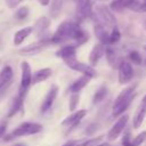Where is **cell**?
Segmentation results:
<instances>
[{
    "label": "cell",
    "instance_id": "cell-28",
    "mask_svg": "<svg viewBox=\"0 0 146 146\" xmlns=\"http://www.w3.org/2000/svg\"><path fill=\"white\" fill-rule=\"evenodd\" d=\"M120 39H121L120 30L117 29V26H114V27L112 29V32L110 33V44H114V43H116Z\"/></svg>",
    "mask_w": 146,
    "mask_h": 146
},
{
    "label": "cell",
    "instance_id": "cell-42",
    "mask_svg": "<svg viewBox=\"0 0 146 146\" xmlns=\"http://www.w3.org/2000/svg\"><path fill=\"white\" fill-rule=\"evenodd\" d=\"M143 1H144V2H145V3H146V0H143Z\"/></svg>",
    "mask_w": 146,
    "mask_h": 146
},
{
    "label": "cell",
    "instance_id": "cell-11",
    "mask_svg": "<svg viewBox=\"0 0 146 146\" xmlns=\"http://www.w3.org/2000/svg\"><path fill=\"white\" fill-rule=\"evenodd\" d=\"M117 70H119V82L121 84H125L132 79L133 68H132V65L129 62L123 60Z\"/></svg>",
    "mask_w": 146,
    "mask_h": 146
},
{
    "label": "cell",
    "instance_id": "cell-44",
    "mask_svg": "<svg viewBox=\"0 0 146 146\" xmlns=\"http://www.w3.org/2000/svg\"><path fill=\"white\" fill-rule=\"evenodd\" d=\"M108 146H111V145H108Z\"/></svg>",
    "mask_w": 146,
    "mask_h": 146
},
{
    "label": "cell",
    "instance_id": "cell-37",
    "mask_svg": "<svg viewBox=\"0 0 146 146\" xmlns=\"http://www.w3.org/2000/svg\"><path fill=\"white\" fill-rule=\"evenodd\" d=\"M97 146H108V144L105 143V144H99V145H97Z\"/></svg>",
    "mask_w": 146,
    "mask_h": 146
},
{
    "label": "cell",
    "instance_id": "cell-17",
    "mask_svg": "<svg viewBox=\"0 0 146 146\" xmlns=\"http://www.w3.org/2000/svg\"><path fill=\"white\" fill-rule=\"evenodd\" d=\"M51 74H52V70L50 67H43V68L35 71L32 76V84H36V83L46 81Z\"/></svg>",
    "mask_w": 146,
    "mask_h": 146
},
{
    "label": "cell",
    "instance_id": "cell-14",
    "mask_svg": "<svg viewBox=\"0 0 146 146\" xmlns=\"http://www.w3.org/2000/svg\"><path fill=\"white\" fill-rule=\"evenodd\" d=\"M105 54V48L103 43H97L94 46V48L91 49L90 54H89V63L91 66L97 65V63L100 60V58L104 56Z\"/></svg>",
    "mask_w": 146,
    "mask_h": 146
},
{
    "label": "cell",
    "instance_id": "cell-20",
    "mask_svg": "<svg viewBox=\"0 0 146 146\" xmlns=\"http://www.w3.org/2000/svg\"><path fill=\"white\" fill-rule=\"evenodd\" d=\"M33 32V26H26L23 27L21 30H18L15 34H14V44L15 46H19L24 42V40Z\"/></svg>",
    "mask_w": 146,
    "mask_h": 146
},
{
    "label": "cell",
    "instance_id": "cell-9",
    "mask_svg": "<svg viewBox=\"0 0 146 146\" xmlns=\"http://www.w3.org/2000/svg\"><path fill=\"white\" fill-rule=\"evenodd\" d=\"M58 91H59L58 86L57 84H51V87L49 88V90H48V92H47V95H46V97H44V99L41 104V107H40L41 113H46L52 107V105H54V103L57 98Z\"/></svg>",
    "mask_w": 146,
    "mask_h": 146
},
{
    "label": "cell",
    "instance_id": "cell-18",
    "mask_svg": "<svg viewBox=\"0 0 146 146\" xmlns=\"http://www.w3.org/2000/svg\"><path fill=\"white\" fill-rule=\"evenodd\" d=\"M75 55H76V46H73V44L64 46L56 51V56L60 57L63 60L73 58V57H75Z\"/></svg>",
    "mask_w": 146,
    "mask_h": 146
},
{
    "label": "cell",
    "instance_id": "cell-19",
    "mask_svg": "<svg viewBox=\"0 0 146 146\" xmlns=\"http://www.w3.org/2000/svg\"><path fill=\"white\" fill-rule=\"evenodd\" d=\"M90 79H91V78H89V76H87V75H81L80 78H78V79L70 86L68 91H70L71 94L80 92V91L88 84V82H89Z\"/></svg>",
    "mask_w": 146,
    "mask_h": 146
},
{
    "label": "cell",
    "instance_id": "cell-29",
    "mask_svg": "<svg viewBox=\"0 0 146 146\" xmlns=\"http://www.w3.org/2000/svg\"><path fill=\"white\" fill-rule=\"evenodd\" d=\"M145 140H146V130L141 131L139 135H137V137H135V139L131 143V146H140Z\"/></svg>",
    "mask_w": 146,
    "mask_h": 146
},
{
    "label": "cell",
    "instance_id": "cell-24",
    "mask_svg": "<svg viewBox=\"0 0 146 146\" xmlns=\"http://www.w3.org/2000/svg\"><path fill=\"white\" fill-rule=\"evenodd\" d=\"M107 87L105 86V84H103L96 92H95V95H94V98H92V103L94 104H98V103H100V102H103L104 100V98L107 96Z\"/></svg>",
    "mask_w": 146,
    "mask_h": 146
},
{
    "label": "cell",
    "instance_id": "cell-1",
    "mask_svg": "<svg viewBox=\"0 0 146 146\" xmlns=\"http://www.w3.org/2000/svg\"><path fill=\"white\" fill-rule=\"evenodd\" d=\"M66 40H74L76 46L87 42L88 34L80 27V23L73 21H63L54 35L50 38L51 43H62Z\"/></svg>",
    "mask_w": 146,
    "mask_h": 146
},
{
    "label": "cell",
    "instance_id": "cell-15",
    "mask_svg": "<svg viewBox=\"0 0 146 146\" xmlns=\"http://www.w3.org/2000/svg\"><path fill=\"white\" fill-rule=\"evenodd\" d=\"M49 26H50V19L46 16H41L35 21L34 26H33V31L35 32V34L42 35L49 29Z\"/></svg>",
    "mask_w": 146,
    "mask_h": 146
},
{
    "label": "cell",
    "instance_id": "cell-33",
    "mask_svg": "<svg viewBox=\"0 0 146 146\" xmlns=\"http://www.w3.org/2000/svg\"><path fill=\"white\" fill-rule=\"evenodd\" d=\"M97 129H98V124H97V123H91V124L87 128V130H86V135L90 136V135H92Z\"/></svg>",
    "mask_w": 146,
    "mask_h": 146
},
{
    "label": "cell",
    "instance_id": "cell-16",
    "mask_svg": "<svg viewBox=\"0 0 146 146\" xmlns=\"http://www.w3.org/2000/svg\"><path fill=\"white\" fill-rule=\"evenodd\" d=\"M94 32L96 38L100 41V43L103 44H110V34L107 33V31L105 30L104 25L100 23H96L94 26Z\"/></svg>",
    "mask_w": 146,
    "mask_h": 146
},
{
    "label": "cell",
    "instance_id": "cell-27",
    "mask_svg": "<svg viewBox=\"0 0 146 146\" xmlns=\"http://www.w3.org/2000/svg\"><path fill=\"white\" fill-rule=\"evenodd\" d=\"M29 7H25V6H23V7H19L16 11H15V14H14V17H15V19H17V21H23V19H25L27 16H29Z\"/></svg>",
    "mask_w": 146,
    "mask_h": 146
},
{
    "label": "cell",
    "instance_id": "cell-2",
    "mask_svg": "<svg viewBox=\"0 0 146 146\" xmlns=\"http://www.w3.org/2000/svg\"><path fill=\"white\" fill-rule=\"evenodd\" d=\"M42 130V124L38 122H23L21 123L17 128H15L8 136H6L3 139L10 140L16 137H23V136H29V135H35Z\"/></svg>",
    "mask_w": 146,
    "mask_h": 146
},
{
    "label": "cell",
    "instance_id": "cell-31",
    "mask_svg": "<svg viewBox=\"0 0 146 146\" xmlns=\"http://www.w3.org/2000/svg\"><path fill=\"white\" fill-rule=\"evenodd\" d=\"M121 143H122V145H123V146H131V143H132V140H131L130 131H127V132L123 135Z\"/></svg>",
    "mask_w": 146,
    "mask_h": 146
},
{
    "label": "cell",
    "instance_id": "cell-30",
    "mask_svg": "<svg viewBox=\"0 0 146 146\" xmlns=\"http://www.w3.org/2000/svg\"><path fill=\"white\" fill-rule=\"evenodd\" d=\"M129 59H130L133 64H137V65H140V64H141V56H140L139 52L136 51V50H133V51H131V52L129 54Z\"/></svg>",
    "mask_w": 146,
    "mask_h": 146
},
{
    "label": "cell",
    "instance_id": "cell-26",
    "mask_svg": "<svg viewBox=\"0 0 146 146\" xmlns=\"http://www.w3.org/2000/svg\"><path fill=\"white\" fill-rule=\"evenodd\" d=\"M79 100H80V95L79 92L76 94H71L70 96V100H68V110L71 112H75L78 105H79Z\"/></svg>",
    "mask_w": 146,
    "mask_h": 146
},
{
    "label": "cell",
    "instance_id": "cell-10",
    "mask_svg": "<svg viewBox=\"0 0 146 146\" xmlns=\"http://www.w3.org/2000/svg\"><path fill=\"white\" fill-rule=\"evenodd\" d=\"M86 115H87V111H86V110L75 111V112H73V114H71L70 116H67L66 119H64V120L60 122V124L64 125V127H68L70 130H72V129H74V128L82 121V119H83Z\"/></svg>",
    "mask_w": 146,
    "mask_h": 146
},
{
    "label": "cell",
    "instance_id": "cell-38",
    "mask_svg": "<svg viewBox=\"0 0 146 146\" xmlns=\"http://www.w3.org/2000/svg\"><path fill=\"white\" fill-rule=\"evenodd\" d=\"M143 103H146V95H145L144 98H143Z\"/></svg>",
    "mask_w": 146,
    "mask_h": 146
},
{
    "label": "cell",
    "instance_id": "cell-22",
    "mask_svg": "<svg viewBox=\"0 0 146 146\" xmlns=\"http://www.w3.org/2000/svg\"><path fill=\"white\" fill-rule=\"evenodd\" d=\"M24 99H25V98H22L19 95H17V96L15 97V99L13 100L11 107H10L8 114H7L8 117H13V116L16 115L19 111L23 110V103H24Z\"/></svg>",
    "mask_w": 146,
    "mask_h": 146
},
{
    "label": "cell",
    "instance_id": "cell-8",
    "mask_svg": "<svg viewBox=\"0 0 146 146\" xmlns=\"http://www.w3.org/2000/svg\"><path fill=\"white\" fill-rule=\"evenodd\" d=\"M128 120H129V116L128 115H121L117 119V121L113 124V127L110 129V131L107 133V139L111 140V141L117 139V137L124 130V128H125V125L128 123Z\"/></svg>",
    "mask_w": 146,
    "mask_h": 146
},
{
    "label": "cell",
    "instance_id": "cell-25",
    "mask_svg": "<svg viewBox=\"0 0 146 146\" xmlns=\"http://www.w3.org/2000/svg\"><path fill=\"white\" fill-rule=\"evenodd\" d=\"M110 8L114 11L121 13L122 10L127 9V0H113L110 5Z\"/></svg>",
    "mask_w": 146,
    "mask_h": 146
},
{
    "label": "cell",
    "instance_id": "cell-3",
    "mask_svg": "<svg viewBox=\"0 0 146 146\" xmlns=\"http://www.w3.org/2000/svg\"><path fill=\"white\" fill-rule=\"evenodd\" d=\"M21 68H22V78H21V86H19V89H18V94L22 98H25L26 94H27V90L30 88V86L32 84V76H33V73H32V70H31V66L27 62H22L21 64Z\"/></svg>",
    "mask_w": 146,
    "mask_h": 146
},
{
    "label": "cell",
    "instance_id": "cell-39",
    "mask_svg": "<svg viewBox=\"0 0 146 146\" xmlns=\"http://www.w3.org/2000/svg\"><path fill=\"white\" fill-rule=\"evenodd\" d=\"M15 146H25V145H23V144H17V145H15Z\"/></svg>",
    "mask_w": 146,
    "mask_h": 146
},
{
    "label": "cell",
    "instance_id": "cell-35",
    "mask_svg": "<svg viewBox=\"0 0 146 146\" xmlns=\"http://www.w3.org/2000/svg\"><path fill=\"white\" fill-rule=\"evenodd\" d=\"M39 2L41 6H47V5H49L50 0H39Z\"/></svg>",
    "mask_w": 146,
    "mask_h": 146
},
{
    "label": "cell",
    "instance_id": "cell-13",
    "mask_svg": "<svg viewBox=\"0 0 146 146\" xmlns=\"http://www.w3.org/2000/svg\"><path fill=\"white\" fill-rule=\"evenodd\" d=\"M105 56L107 59V63L113 67V68H119L121 63L123 62L122 57L120 56V54L112 47H108L105 49Z\"/></svg>",
    "mask_w": 146,
    "mask_h": 146
},
{
    "label": "cell",
    "instance_id": "cell-21",
    "mask_svg": "<svg viewBox=\"0 0 146 146\" xmlns=\"http://www.w3.org/2000/svg\"><path fill=\"white\" fill-rule=\"evenodd\" d=\"M145 116H146V103H141V105L139 106L138 111L136 112V114L132 119V127L135 129H138L141 125Z\"/></svg>",
    "mask_w": 146,
    "mask_h": 146
},
{
    "label": "cell",
    "instance_id": "cell-32",
    "mask_svg": "<svg viewBox=\"0 0 146 146\" xmlns=\"http://www.w3.org/2000/svg\"><path fill=\"white\" fill-rule=\"evenodd\" d=\"M22 1H23V0H5L7 7H8V8H11V9L18 7V5H19Z\"/></svg>",
    "mask_w": 146,
    "mask_h": 146
},
{
    "label": "cell",
    "instance_id": "cell-40",
    "mask_svg": "<svg viewBox=\"0 0 146 146\" xmlns=\"http://www.w3.org/2000/svg\"><path fill=\"white\" fill-rule=\"evenodd\" d=\"M143 48H144V50H146V44H144V47H143Z\"/></svg>",
    "mask_w": 146,
    "mask_h": 146
},
{
    "label": "cell",
    "instance_id": "cell-12",
    "mask_svg": "<svg viewBox=\"0 0 146 146\" xmlns=\"http://www.w3.org/2000/svg\"><path fill=\"white\" fill-rule=\"evenodd\" d=\"M13 75H14L13 68L9 65H6L0 71V92H3L5 90H7V88L10 86Z\"/></svg>",
    "mask_w": 146,
    "mask_h": 146
},
{
    "label": "cell",
    "instance_id": "cell-5",
    "mask_svg": "<svg viewBox=\"0 0 146 146\" xmlns=\"http://www.w3.org/2000/svg\"><path fill=\"white\" fill-rule=\"evenodd\" d=\"M65 64L73 71H78L80 73H82V75H87L89 78H94L96 76V70L94 68V66L91 65H88V64H84L82 62H79L75 57L73 58H68V59H65L64 60Z\"/></svg>",
    "mask_w": 146,
    "mask_h": 146
},
{
    "label": "cell",
    "instance_id": "cell-23",
    "mask_svg": "<svg viewBox=\"0 0 146 146\" xmlns=\"http://www.w3.org/2000/svg\"><path fill=\"white\" fill-rule=\"evenodd\" d=\"M62 8H63V0H52L51 5H50V8H49L50 17L56 19L60 14Z\"/></svg>",
    "mask_w": 146,
    "mask_h": 146
},
{
    "label": "cell",
    "instance_id": "cell-4",
    "mask_svg": "<svg viewBox=\"0 0 146 146\" xmlns=\"http://www.w3.org/2000/svg\"><path fill=\"white\" fill-rule=\"evenodd\" d=\"M95 14H96L100 24L106 25V26H111L112 29L114 26H116V18L107 6L97 5L95 8Z\"/></svg>",
    "mask_w": 146,
    "mask_h": 146
},
{
    "label": "cell",
    "instance_id": "cell-6",
    "mask_svg": "<svg viewBox=\"0 0 146 146\" xmlns=\"http://www.w3.org/2000/svg\"><path fill=\"white\" fill-rule=\"evenodd\" d=\"M92 6H94V0H76L75 17H76L78 23H80L91 16Z\"/></svg>",
    "mask_w": 146,
    "mask_h": 146
},
{
    "label": "cell",
    "instance_id": "cell-41",
    "mask_svg": "<svg viewBox=\"0 0 146 146\" xmlns=\"http://www.w3.org/2000/svg\"><path fill=\"white\" fill-rule=\"evenodd\" d=\"M144 26H145V29H146V19H145V23H144Z\"/></svg>",
    "mask_w": 146,
    "mask_h": 146
},
{
    "label": "cell",
    "instance_id": "cell-43",
    "mask_svg": "<svg viewBox=\"0 0 146 146\" xmlns=\"http://www.w3.org/2000/svg\"><path fill=\"white\" fill-rule=\"evenodd\" d=\"M99 1H106V0H99Z\"/></svg>",
    "mask_w": 146,
    "mask_h": 146
},
{
    "label": "cell",
    "instance_id": "cell-7",
    "mask_svg": "<svg viewBox=\"0 0 146 146\" xmlns=\"http://www.w3.org/2000/svg\"><path fill=\"white\" fill-rule=\"evenodd\" d=\"M50 43H51L50 39H41L38 42L31 43V44H29V46L19 49L18 52L21 55H23V56H34V55L43 51Z\"/></svg>",
    "mask_w": 146,
    "mask_h": 146
},
{
    "label": "cell",
    "instance_id": "cell-36",
    "mask_svg": "<svg viewBox=\"0 0 146 146\" xmlns=\"http://www.w3.org/2000/svg\"><path fill=\"white\" fill-rule=\"evenodd\" d=\"M75 144V140H68V141H66L63 146H73Z\"/></svg>",
    "mask_w": 146,
    "mask_h": 146
},
{
    "label": "cell",
    "instance_id": "cell-34",
    "mask_svg": "<svg viewBox=\"0 0 146 146\" xmlns=\"http://www.w3.org/2000/svg\"><path fill=\"white\" fill-rule=\"evenodd\" d=\"M5 132H6V123H2L0 124V139L5 136Z\"/></svg>",
    "mask_w": 146,
    "mask_h": 146
}]
</instances>
